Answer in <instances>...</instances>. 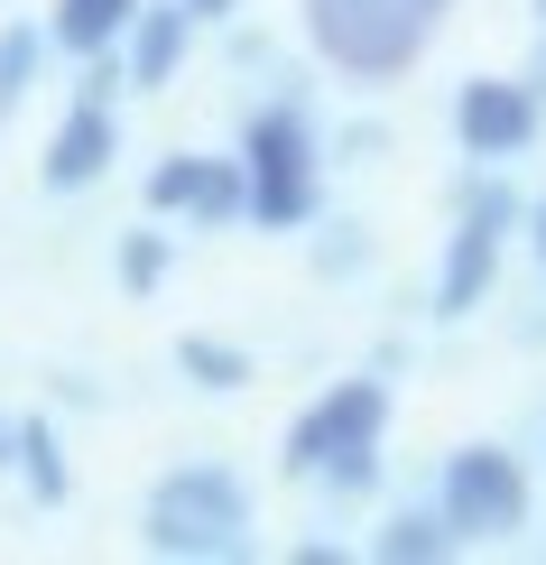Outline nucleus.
<instances>
[{
	"instance_id": "1",
	"label": "nucleus",
	"mask_w": 546,
	"mask_h": 565,
	"mask_svg": "<svg viewBox=\"0 0 546 565\" xmlns=\"http://www.w3.org/2000/svg\"><path fill=\"white\" fill-rule=\"evenodd\" d=\"M379 445H389V381H334L324 398H306L288 427V473L324 491H371L379 482Z\"/></svg>"
},
{
	"instance_id": "2",
	"label": "nucleus",
	"mask_w": 546,
	"mask_h": 565,
	"mask_svg": "<svg viewBox=\"0 0 546 565\" xmlns=\"http://www.w3.org/2000/svg\"><path fill=\"white\" fill-rule=\"evenodd\" d=\"M139 537H149V556H185V565L242 556L250 547V482L232 463H176V473L149 482Z\"/></svg>"
},
{
	"instance_id": "3",
	"label": "nucleus",
	"mask_w": 546,
	"mask_h": 565,
	"mask_svg": "<svg viewBox=\"0 0 546 565\" xmlns=\"http://www.w3.org/2000/svg\"><path fill=\"white\" fill-rule=\"evenodd\" d=\"M315 158H324V139H315V121H306V103H259L242 121V223L306 232L315 204H324Z\"/></svg>"
},
{
	"instance_id": "4",
	"label": "nucleus",
	"mask_w": 546,
	"mask_h": 565,
	"mask_svg": "<svg viewBox=\"0 0 546 565\" xmlns=\"http://www.w3.org/2000/svg\"><path fill=\"white\" fill-rule=\"evenodd\" d=\"M306 38L315 56L352 84H389L408 75L436 38V0H306Z\"/></svg>"
},
{
	"instance_id": "5",
	"label": "nucleus",
	"mask_w": 546,
	"mask_h": 565,
	"mask_svg": "<svg viewBox=\"0 0 546 565\" xmlns=\"http://www.w3.org/2000/svg\"><path fill=\"white\" fill-rule=\"evenodd\" d=\"M436 510H445V529H454V547H501V537L528 529V510H537V491H528V463L510 455V445H454L445 455V473H436Z\"/></svg>"
},
{
	"instance_id": "6",
	"label": "nucleus",
	"mask_w": 546,
	"mask_h": 565,
	"mask_svg": "<svg viewBox=\"0 0 546 565\" xmlns=\"http://www.w3.org/2000/svg\"><path fill=\"white\" fill-rule=\"evenodd\" d=\"M510 223H518V195H510L501 177L463 185V214H454V232H445V260H436V316H445V324L482 316L491 278H501V242H510Z\"/></svg>"
},
{
	"instance_id": "7",
	"label": "nucleus",
	"mask_w": 546,
	"mask_h": 565,
	"mask_svg": "<svg viewBox=\"0 0 546 565\" xmlns=\"http://www.w3.org/2000/svg\"><path fill=\"white\" fill-rule=\"evenodd\" d=\"M546 130V103L528 93V75H472L454 84V139L463 158H482V168H510V158H528Z\"/></svg>"
},
{
	"instance_id": "8",
	"label": "nucleus",
	"mask_w": 546,
	"mask_h": 565,
	"mask_svg": "<svg viewBox=\"0 0 546 565\" xmlns=\"http://www.w3.org/2000/svg\"><path fill=\"white\" fill-rule=\"evenodd\" d=\"M149 214H176V223H242V158H195V149H176V158H158L149 168Z\"/></svg>"
},
{
	"instance_id": "9",
	"label": "nucleus",
	"mask_w": 546,
	"mask_h": 565,
	"mask_svg": "<svg viewBox=\"0 0 546 565\" xmlns=\"http://www.w3.org/2000/svg\"><path fill=\"white\" fill-rule=\"evenodd\" d=\"M111 158H121V111H111V93H75V111L56 121L38 177L56 185V195H84V185L111 177Z\"/></svg>"
},
{
	"instance_id": "10",
	"label": "nucleus",
	"mask_w": 546,
	"mask_h": 565,
	"mask_svg": "<svg viewBox=\"0 0 546 565\" xmlns=\"http://www.w3.org/2000/svg\"><path fill=\"white\" fill-rule=\"evenodd\" d=\"M185 46H195V19H185L176 0H158V10L139 0V10H130V29H121V46H111V56H121V84L158 93V84H176Z\"/></svg>"
},
{
	"instance_id": "11",
	"label": "nucleus",
	"mask_w": 546,
	"mask_h": 565,
	"mask_svg": "<svg viewBox=\"0 0 546 565\" xmlns=\"http://www.w3.org/2000/svg\"><path fill=\"white\" fill-rule=\"evenodd\" d=\"M10 463H19V482H29L38 510H56L65 491H75V473H65V436L46 427V417H19L10 427Z\"/></svg>"
},
{
	"instance_id": "12",
	"label": "nucleus",
	"mask_w": 546,
	"mask_h": 565,
	"mask_svg": "<svg viewBox=\"0 0 546 565\" xmlns=\"http://www.w3.org/2000/svg\"><path fill=\"white\" fill-rule=\"evenodd\" d=\"M139 0H56V19H46V46H65V56H111L130 29Z\"/></svg>"
},
{
	"instance_id": "13",
	"label": "nucleus",
	"mask_w": 546,
	"mask_h": 565,
	"mask_svg": "<svg viewBox=\"0 0 546 565\" xmlns=\"http://www.w3.org/2000/svg\"><path fill=\"white\" fill-rule=\"evenodd\" d=\"M371 556H389V565H436V556H454V529H445V510H398V520L371 537Z\"/></svg>"
},
{
	"instance_id": "14",
	"label": "nucleus",
	"mask_w": 546,
	"mask_h": 565,
	"mask_svg": "<svg viewBox=\"0 0 546 565\" xmlns=\"http://www.w3.org/2000/svg\"><path fill=\"white\" fill-rule=\"evenodd\" d=\"M176 371H185L195 390H213V398H223V390H250V352L223 343V334H185V343H176Z\"/></svg>"
},
{
	"instance_id": "15",
	"label": "nucleus",
	"mask_w": 546,
	"mask_h": 565,
	"mask_svg": "<svg viewBox=\"0 0 546 565\" xmlns=\"http://www.w3.org/2000/svg\"><path fill=\"white\" fill-rule=\"evenodd\" d=\"M38 65H46V29H29V19H10V29H0V111H19V103H29Z\"/></svg>"
},
{
	"instance_id": "16",
	"label": "nucleus",
	"mask_w": 546,
	"mask_h": 565,
	"mask_svg": "<svg viewBox=\"0 0 546 565\" xmlns=\"http://www.w3.org/2000/svg\"><path fill=\"white\" fill-rule=\"evenodd\" d=\"M111 269H121L130 297H158L168 269H176V242H168V232H121V260H111Z\"/></svg>"
},
{
	"instance_id": "17",
	"label": "nucleus",
	"mask_w": 546,
	"mask_h": 565,
	"mask_svg": "<svg viewBox=\"0 0 546 565\" xmlns=\"http://www.w3.org/2000/svg\"><path fill=\"white\" fill-rule=\"evenodd\" d=\"M371 260V242H362V223H324V242H315V269L324 278H352Z\"/></svg>"
},
{
	"instance_id": "18",
	"label": "nucleus",
	"mask_w": 546,
	"mask_h": 565,
	"mask_svg": "<svg viewBox=\"0 0 546 565\" xmlns=\"http://www.w3.org/2000/svg\"><path fill=\"white\" fill-rule=\"evenodd\" d=\"M176 10L195 19V29H213V19H232V10H242V0H176Z\"/></svg>"
},
{
	"instance_id": "19",
	"label": "nucleus",
	"mask_w": 546,
	"mask_h": 565,
	"mask_svg": "<svg viewBox=\"0 0 546 565\" xmlns=\"http://www.w3.org/2000/svg\"><path fill=\"white\" fill-rule=\"evenodd\" d=\"M528 93H537V103H546V46H537V65H528Z\"/></svg>"
},
{
	"instance_id": "20",
	"label": "nucleus",
	"mask_w": 546,
	"mask_h": 565,
	"mask_svg": "<svg viewBox=\"0 0 546 565\" xmlns=\"http://www.w3.org/2000/svg\"><path fill=\"white\" fill-rule=\"evenodd\" d=\"M537 260H546V204H537Z\"/></svg>"
},
{
	"instance_id": "21",
	"label": "nucleus",
	"mask_w": 546,
	"mask_h": 565,
	"mask_svg": "<svg viewBox=\"0 0 546 565\" xmlns=\"http://www.w3.org/2000/svg\"><path fill=\"white\" fill-rule=\"evenodd\" d=\"M537 19H546V0H537Z\"/></svg>"
},
{
	"instance_id": "22",
	"label": "nucleus",
	"mask_w": 546,
	"mask_h": 565,
	"mask_svg": "<svg viewBox=\"0 0 546 565\" xmlns=\"http://www.w3.org/2000/svg\"><path fill=\"white\" fill-rule=\"evenodd\" d=\"M436 10H445V0H436Z\"/></svg>"
}]
</instances>
